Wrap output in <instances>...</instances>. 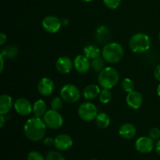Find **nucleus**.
Returning <instances> with one entry per match:
<instances>
[{
	"label": "nucleus",
	"instance_id": "f257e3e1",
	"mask_svg": "<svg viewBox=\"0 0 160 160\" xmlns=\"http://www.w3.org/2000/svg\"><path fill=\"white\" fill-rule=\"evenodd\" d=\"M46 124L41 117H31L28 119L23 127L25 136L31 142H40L46 133Z\"/></svg>",
	"mask_w": 160,
	"mask_h": 160
},
{
	"label": "nucleus",
	"instance_id": "f03ea898",
	"mask_svg": "<svg viewBox=\"0 0 160 160\" xmlns=\"http://www.w3.org/2000/svg\"><path fill=\"white\" fill-rule=\"evenodd\" d=\"M120 80V73L113 67H105L99 73L98 78V84L102 88L111 89L115 87Z\"/></svg>",
	"mask_w": 160,
	"mask_h": 160
},
{
	"label": "nucleus",
	"instance_id": "7ed1b4c3",
	"mask_svg": "<svg viewBox=\"0 0 160 160\" xmlns=\"http://www.w3.org/2000/svg\"><path fill=\"white\" fill-rule=\"evenodd\" d=\"M124 51L121 45L117 42H110L103 47L102 50V58L109 63H117L123 59Z\"/></svg>",
	"mask_w": 160,
	"mask_h": 160
},
{
	"label": "nucleus",
	"instance_id": "20e7f679",
	"mask_svg": "<svg viewBox=\"0 0 160 160\" xmlns=\"http://www.w3.org/2000/svg\"><path fill=\"white\" fill-rule=\"evenodd\" d=\"M129 47L135 53L145 52L151 47L150 38L144 33H137L130 39Z\"/></svg>",
	"mask_w": 160,
	"mask_h": 160
},
{
	"label": "nucleus",
	"instance_id": "39448f33",
	"mask_svg": "<svg viewBox=\"0 0 160 160\" xmlns=\"http://www.w3.org/2000/svg\"><path fill=\"white\" fill-rule=\"evenodd\" d=\"M60 96L62 100L68 103L77 102L81 98V92L77 86L67 84L62 86L60 90Z\"/></svg>",
	"mask_w": 160,
	"mask_h": 160
},
{
	"label": "nucleus",
	"instance_id": "423d86ee",
	"mask_svg": "<svg viewBox=\"0 0 160 160\" xmlns=\"http://www.w3.org/2000/svg\"><path fill=\"white\" fill-rule=\"evenodd\" d=\"M44 121L48 128L52 130H57L63 124V118L58 111L50 109L44 116Z\"/></svg>",
	"mask_w": 160,
	"mask_h": 160
},
{
	"label": "nucleus",
	"instance_id": "0eeeda50",
	"mask_svg": "<svg viewBox=\"0 0 160 160\" xmlns=\"http://www.w3.org/2000/svg\"><path fill=\"white\" fill-rule=\"evenodd\" d=\"M78 115L84 121L90 122L95 120L98 115V109L92 102H84L78 108Z\"/></svg>",
	"mask_w": 160,
	"mask_h": 160
},
{
	"label": "nucleus",
	"instance_id": "6e6552de",
	"mask_svg": "<svg viewBox=\"0 0 160 160\" xmlns=\"http://www.w3.org/2000/svg\"><path fill=\"white\" fill-rule=\"evenodd\" d=\"M42 27L44 30L50 34L58 32L62 26V21L56 16H47L42 20Z\"/></svg>",
	"mask_w": 160,
	"mask_h": 160
},
{
	"label": "nucleus",
	"instance_id": "1a4fd4ad",
	"mask_svg": "<svg viewBox=\"0 0 160 160\" xmlns=\"http://www.w3.org/2000/svg\"><path fill=\"white\" fill-rule=\"evenodd\" d=\"M155 147L154 140L150 137L142 136L138 138L135 142V148L138 152L143 154L151 152Z\"/></svg>",
	"mask_w": 160,
	"mask_h": 160
},
{
	"label": "nucleus",
	"instance_id": "9d476101",
	"mask_svg": "<svg viewBox=\"0 0 160 160\" xmlns=\"http://www.w3.org/2000/svg\"><path fill=\"white\" fill-rule=\"evenodd\" d=\"M14 109L19 115L28 116L31 113V111H33V106L27 98H20L16 100Z\"/></svg>",
	"mask_w": 160,
	"mask_h": 160
},
{
	"label": "nucleus",
	"instance_id": "9b49d317",
	"mask_svg": "<svg viewBox=\"0 0 160 160\" xmlns=\"http://www.w3.org/2000/svg\"><path fill=\"white\" fill-rule=\"evenodd\" d=\"M73 145V140L68 134H60L55 138L54 146L59 151H67Z\"/></svg>",
	"mask_w": 160,
	"mask_h": 160
},
{
	"label": "nucleus",
	"instance_id": "f8f14e48",
	"mask_svg": "<svg viewBox=\"0 0 160 160\" xmlns=\"http://www.w3.org/2000/svg\"><path fill=\"white\" fill-rule=\"evenodd\" d=\"M54 82L49 78H43L40 80L38 84V90L43 96H48L52 95L54 91Z\"/></svg>",
	"mask_w": 160,
	"mask_h": 160
},
{
	"label": "nucleus",
	"instance_id": "ddd939ff",
	"mask_svg": "<svg viewBox=\"0 0 160 160\" xmlns=\"http://www.w3.org/2000/svg\"><path fill=\"white\" fill-rule=\"evenodd\" d=\"M73 66L80 73H85L90 70L91 62L84 55H78L73 61Z\"/></svg>",
	"mask_w": 160,
	"mask_h": 160
},
{
	"label": "nucleus",
	"instance_id": "4468645a",
	"mask_svg": "<svg viewBox=\"0 0 160 160\" xmlns=\"http://www.w3.org/2000/svg\"><path fill=\"white\" fill-rule=\"evenodd\" d=\"M127 104L133 109H138L142 106L143 103V97L140 92L137 91H132L127 95Z\"/></svg>",
	"mask_w": 160,
	"mask_h": 160
},
{
	"label": "nucleus",
	"instance_id": "2eb2a0df",
	"mask_svg": "<svg viewBox=\"0 0 160 160\" xmlns=\"http://www.w3.org/2000/svg\"><path fill=\"white\" fill-rule=\"evenodd\" d=\"M73 63L71 59L67 56H61L56 62V70L62 74H67L71 71Z\"/></svg>",
	"mask_w": 160,
	"mask_h": 160
},
{
	"label": "nucleus",
	"instance_id": "dca6fc26",
	"mask_svg": "<svg viewBox=\"0 0 160 160\" xmlns=\"http://www.w3.org/2000/svg\"><path fill=\"white\" fill-rule=\"evenodd\" d=\"M137 129L135 126L131 123H125L120 126L119 129V134L121 138L126 140H130L135 137Z\"/></svg>",
	"mask_w": 160,
	"mask_h": 160
},
{
	"label": "nucleus",
	"instance_id": "f3484780",
	"mask_svg": "<svg viewBox=\"0 0 160 160\" xmlns=\"http://www.w3.org/2000/svg\"><path fill=\"white\" fill-rule=\"evenodd\" d=\"M101 92L99 86L97 84H90L88 85L83 91V95L87 100H93L99 96Z\"/></svg>",
	"mask_w": 160,
	"mask_h": 160
},
{
	"label": "nucleus",
	"instance_id": "a211bd4d",
	"mask_svg": "<svg viewBox=\"0 0 160 160\" xmlns=\"http://www.w3.org/2000/svg\"><path fill=\"white\" fill-rule=\"evenodd\" d=\"M12 106V98L9 95L0 96V114L6 115L10 111Z\"/></svg>",
	"mask_w": 160,
	"mask_h": 160
},
{
	"label": "nucleus",
	"instance_id": "6ab92c4d",
	"mask_svg": "<svg viewBox=\"0 0 160 160\" xmlns=\"http://www.w3.org/2000/svg\"><path fill=\"white\" fill-rule=\"evenodd\" d=\"M96 39L99 43L104 44L109 41L110 38V31L106 26H99L96 30Z\"/></svg>",
	"mask_w": 160,
	"mask_h": 160
},
{
	"label": "nucleus",
	"instance_id": "aec40b11",
	"mask_svg": "<svg viewBox=\"0 0 160 160\" xmlns=\"http://www.w3.org/2000/svg\"><path fill=\"white\" fill-rule=\"evenodd\" d=\"M47 112L46 103L42 99L37 100L33 105V113L35 117H42L45 116Z\"/></svg>",
	"mask_w": 160,
	"mask_h": 160
},
{
	"label": "nucleus",
	"instance_id": "412c9836",
	"mask_svg": "<svg viewBox=\"0 0 160 160\" xmlns=\"http://www.w3.org/2000/svg\"><path fill=\"white\" fill-rule=\"evenodd\" d=\"M110 117L106 112H100L98 113L96 118H95V123L97 126L101 129H106L110 124Z\"/></svg>",
	"mask_w": 160,
	"mask_h": 160
},
{
	"label": "nucleus",
	"instance_id": "4be33fe9",
	"mask_svg": "<svg viewBox=\"0 0 160 160\" xmlns=\"http://www.w3.org/2000/svg\"><path fill=\"white\" fill-rule=\"evenodd\" d=\"M84 54L89 59H94L99 57L101 52L98 46L95 45H88L84 47Z\"/></svg>",
	"mask_w": 160,
	"mask_h": 160
},
{
	"label": "nucleus",
	"instance_id": "5701e85b",
	"mask_svg": "<svg viewBox=\"0 0 160 160\" xmlns=\"http://www.w3.org/2000/svg\"><path fill=\"white\" fill-rule=\"evenodd\" d=\"M18 48L14 45H8V46L4 47L1 50V54L3 57H7L9 59L16 57L18 54Z\"/></svg>",
	"mask_w": 160,
	"mask_h": 160
},
{
	"label": "nucleus",
	"instance_id": "b1692460",
	"mask_svg": "<svg viewBox=\"0 0 160 160\" xmlns=\"http://www.w3.org/2000/svg\"><path fill=\"white\" fill-rule=\"evenodd\" d=\"M105 59L102 57H98L92 59L91 62V67L96 73H100L105 68Z\"/></svg>",
	"mask_w": 160,
	"mask_h": 160
},
{
	"label": "nucleus",
	"instance_id": "393cba45",
	"mask_svg": "<svg viewBox=\"0 0 160 160\" xmlns=\"http://www.w3.org/2000/svg\"><path fill=\"white\" fill-rule=\"evenodd\" d=\"M98 98H99L100 102L102 103H103V104H107V103H109L112 100V92L109 91V89L103 88V90L100 92Z\"/></svg>",
	"mask_w": 160,
	"mask_h": 160
},
{
	"label": "nucleus",
	"instance_id": "a878e982",
	"mask_svg": "<svg viewBox=\"0 0 160 160\" xmlns=\"http://www.w3.org/2000/svg\"><path fill=\"white\" fill-rule=\"evenodd\" d=\"M134 84L132 80L130 79V78H125V79L123 80V81H122V88L123 89V91L129 93V92L134 91Z\"/></svg>",
	"mask_w": 160,
	"mask_h": 160
},
{
	"label": "nucleus",
	"instance_id": "bb28decb",
	"mask_svg": "<svg viewBox=\"0 0 160 160\" xmlns=\"http://www.w3.org/2000/svg\"><path fill=\"white\" fill-rule=\"evenodd\" d=\"M62 98L61 97H55L54 98H52V100L51 101V107L52 109H54V110L59 111L63 106V102H62Z\"/></svg>",
	"mask_w": 160,
	"mask_h": 160
},
{
	"label": "nucleus",
	"instance_id": "cd10ccee",
	"mask_svg": "<svg viewBox=\"0 0 160 160\" xmlns=\"http://www.w3.org/2000/svg\"><path fill=\"white\" fill-rule=\"evenodd\" d=\"M45 160H66L62 154L59 152L50 151L47 153Z\"/></svg>",
	"mask_w": 160,
	"mask_h": 160
},
{
	"label": "nucleus",
	"instance_id": "c85d7f7f",
	"mask_svg": "<svg viewBox=\"0 0 160 160\" xmlns=\"http://www.w3.org/2000/svg\"><path fill=\"white\" fill-rule=\"evenodd\" d=\"M103 2L109 9H115L120 6V0H103Z\"/></svg>",
	"mask_w": 160,
	"mask_h": 160
},
{
	"label": "nucleus",
	"instance_id": "c756f323",
	"mask_svg": "<svg viewBox=\"0 0 160 160\" xmlns=\"http://www.w3.org/2000/svg\"><path fill=\"white\" fill-rule=\"evenodd\" d=\"M28 160H45V158L38 152L31 151L28 153Z\"/></svg>",
	"mask_w": 160,
	"mask_h": 160
},
{
	"label": "nucleus",
	"instance_id": "7c9ffc66",
	"mask_svg": "<svg viewBox=\"0 0 160 160\" xmlns=\"http://www.w3.org/2000/svg\"><path fill=\"white\" fill-rule=\"evenodd\" d=\"M148 135L153 140H159L160 138V129L158 128H153L150 130Z\"/></svg>",
	"mask_w": 160,
	"mask_h": 160
},
{
	"label": "nucleus",
	"instance_id": "2f4dec72",
	"mask_svg": "<svg viewBox=\"0 0 160 160\" xmlns=\"http://www.w3.org/2000/svg\"><path fill=\"white\" fill-rule=\"evenodd\" d=\"M43 143L47 146H51V145H54L55 143V138H45L43 141Z\"/></svg>",
	"mask_w": 160,
	"mask_h": 160
},
{
	"label": "nucleus",
	"instance_id": "473e14b6",
	"mask_svg": "<svg viewBox=\"0 0 160 160\" xmlns=\"http://www.w3.org/2000/svg\"><path fill=\"white\" fill-rule=\"evenodd\" d=\"M154 77L158 81L160 82V64L157 66L154 70Z\"/></svg>",
	"mask_w": 160,
	"mask_h": 160
},
{
	"label": "nucleus",
	"instance_id": "72a5a7b5",
	"mask_svg": "<svg viewBox=\"0 0 160 160\" xmlns=\"http://www.w3.org/2000/svg\"><path fill=\"white\" fill-rule=\"evenodd\" d=\"M6 42V35L4 33H1L0 34V45H4L5 42Z\"/></svg>",
	"mask_w": 160,
	"mask_h": 160
},
{
	"label": "nucleus",
	"instance_id": "f704fd0d",
	"mask_svg": "<svg viewBox=\"0 0 160 160\" xmlns=\"http://www.w3.org/2000/svg\"><path fill=\"white\" fill-rule=\"evenodd\" d=\"M155 149H156V153H157L159 156H160V140H159L156 142V145H155Z\"/></svg>",
	"mask_w": 160,
	"mask_h": 160
},
{
	"label": "nucleus",
	"instance_id": "c9c22d12",
	"mask_svg": "<svg viewBox=\"0 0 160 160\" xmlns=\"http://www.w3.org/2000/svg\"><path fill=\"white\" fill-rule=\"evenodd\" d=\"M6 120V118H5L4 115H1V117H0V128H3Z\"/></svg>",
	"mask_w": 160,
	"mask_h": 160
},
{
	"label": "nucleus",
	"instance_id": "e433bc0d",
	"mask_svg": "<svg viewBox=\"0 0 160 160\" xmlns=\"http://www.w3.org/2000/svg\"><path fill=\"white\" fill-rule=\"evenodd\" d=\"M0 58H1V67H0V72H2L3 67H4V57L2 55H0Z\"/></svg>",
	"mask_w": 160,
	"mask_h": 160
},
{
	"label": "nucleus",
	"instance_id": "4c0bfd02",
	"mask_svg": "<svg viewBox=\"0 0 160 160\" xmlns=\"http://www.w3.org/2000/svg\"><path fill=\"white\" fill-rule=\"evenodd\" d=\"M157 94L160 98V84H159V86L157 87Z\"/></svg>",
	"mask_w": 160,
	"mask_h": 160
},
{
	"label": "nucleus",
	"instance_id": "58836bf2",
	"mask_svg": "<svg viewBox=\"0 0 160 160\" xmlns=\"http://www.w3.org/2000/svg\"><path fill=\"white\" fill-rule=\"evenodd\" d=\"M81 1L86 2H92V1H93V0H81Z\"/></svg>",
	"mask_w": 160,
	"mask_h": 160
},
{
	"label": "nucleus",
	"instance_id": "ea45409f",
	"mask_svg": "<svg viewBox=\"0 0 160 160\" xmlns=\"http://www.w3.org/2000/svg\"><path fill=\"white\" fill-rule=\"evenodd\" d=\"M159 41H160V31H159Z\"/></svg>",
	"mask_w": 160,
	"mask_h": 160
},
{
	"label": "nucleus",
	"instance_id": "a19ab883",
	"mask_svg": "<svg viewBox=\"0 0 160 160\" xmlns=\"http://www.w3.org/2000/svg\"><path fill=\"white\" fill-rule=\"evenodd\" d=\"M91 160H97V159H92Z\"/></svg>",
	"mask_w": 160,
	"mask_h": 160
}]
</instances>
